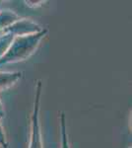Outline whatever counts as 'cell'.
<instances>
[{
  "label": "cell",
  "instance_id": "cell-1",
  "mask_svg": "<svg viewBox=\"0 0 132 148\" xmlns=\"http://www.w3.org/2000/svg\"><path fill=\"white\" fill-rule=\"evenodd\" d=\"M47 29H42V31L37 34L15 37L8 51L0 58V67L6 64L21 62L28 59L37 51L42 40L47 37Z\"/></svg>",
  "mask_w": 132,
  "mask_h": 148
},
{
  "label": "cell",
  "instance_id": "cell-2",
  "mask_svg": "<svg viewBox=\"0 0 132 148\" xmlns=\"http://www.w3.org/2000/svg\"><path fill=\"white\" fill-rule=\"evenodd\" d=\"M42 94V82L38 80L36 85V94L33 104V111L31 114V133L29 148H42V135L40 121V101Z\"/></svg>",
  "mask_w": 132,
  "mask_h": 148
},
{
  "label": "cell",
  "instance_id": "cell-3",
  "mask_svg": "<svg viewBox=\"0 0 132 148\" xmlns=\"http://www.w3.org/2000/svg\"><path fill=\"white\" fill-rule=\"evenodd\" d=\"M42 29L39 24L34 22L31 19L20 18L10 27H8L3 33H10L14 37H23V36H29L40 33Z\"/></svg>",
  "mask_w": 132,
  "mask_h": 148
},
{
  "label": "cell",
  "instance_id": "cell-4",
  "mask_svg": "<svg viewBox=\"0 0 132 148\" xmlns=\"http://www.w3.org/2000/svg\"><path fill=\"white\" fill-rule=\"evenodd\" d=\"M22 77V72H0V92L11 88Z\"/></svg>",
  "mask_w": 132,
  "mask_h": 148
},
{
  "label": "cell",
  "instance_id": "cell-5",
  "mask_svg": "<svg viewBox=\"0 0 132 148\" xmlns=\"http://www.w3.org/2000/svg\"><path fill=\"white\" fill-rule=\"evenodd\" d=\"M20 17L18 14L11 10H2L0 11V32L3 33L8 27H10L12 24L18 21Z\"/></svg>",
  "mask_w": 132,
  "mask_h": 148
},
{
  "label": "cell",
  "instance_id": "cell-6",
  "mask_svg": "<svg viewBox=\"0 0 132 148\" xmlns=\"http://www.w3.org/2000/svg\"><path fill=\"white\" fill-rule=\"evenodd\" d=\"M59 128H60L61 136V148H70L68 140V133H67L66 116L64 113H61L60 116H59Z\"/></svg>",
  "mask_w": 132,
  "mask_h": 148
},
{
  "label": "cell",
  "instance_id": "cell-7",
  "mask_svg": "<svg viewBox=\"0 0 132 148\" xmlns=\"http://www.w3.org/2000/svg\"><path fill=\"white\" fill-rule=\"evenodd\" d=\"M14 38L15 37L10 33H2L0 35V58L8 51Z\"/></svg>",
  "mask_w": 132,
  "mask_h": 148
},
{
  "label": "cell",
  "instance_id": "cell-8",
  "mask_svg": "<svg viewBox=\"0 0 132 148\" xmlns=\"http://www.w3.org/2000/svg\"><path fill=\"white\" fill-rule=\"evenodd\" d=\"M0 147L2 148H9L8 141H7L5 131H4L3 125H2L1 121H0Z\"/></svg>",
  "mask_w": 132,
  "mask_h": 148
},
{
  "label": "cell",
  "instance_id": "cell-9",
  "mask_svg": "<svg viewBox=\"0 0 132 148\" xmlns=\"http://www.w3.org/2000/svg\"><path fill=\"white\" fill-rule=\"evenodd\" d=\"M24 3L26 4V6L29 7V8H39V7L42 6L44 3H47V1L45 0H40V1H36V0H26V1H24Z\"/></svg>",
  "mask_w": 132,
  "mask_h": 148
},
{
  "label": "cell",
  "instance_id": "cell-10",
  "mask_svg": "<svg viewBox=\"0 0 132 148\" xmlns=\"http://www.w3.org/2000/svg\"><path fill=\"white\" fill-rule=\"evenodd\" d=\"M5 116V110H4V106L2 104V101L0 99V121Z\"/></svg>",
  "mask_w": 132,
  "mask_h": 148
},
{
  "label": "cell",
  "instance_id": "cell-11",
  "mask_svg": "<svg viewBox=\"0 0 132 148\" xmlns=\"http://www.w3.org/2000/svg\"><path fill=\"white\" fill-rule=\"evenodd\" d=\"M1 3H2V1H0V5H1Z\"/></svg>",
  "mask_w": 132,
  "mask_h": 148
},
{
  "label": "cell",
  "instance_id": "cell-12",
  "mask_svg": "<svg viewBox=\"0 0 132 148\" xmlns=\"http://www.w3.org/2000/svg\"><path fill=\"white\" fill-rule=\"evenodd\" d=\"M127 148H131V146H128V147H127Z\"/></svg>",
  "mask_w": 132,
  "mask_h": 148
}]
</instances>
